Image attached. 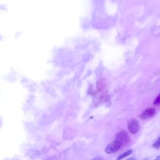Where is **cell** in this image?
I'll list each match as a JSON object with an SVG mask.
<instances>
[{
    "label": "cell",
    "mask_w": 160,
    "mask_h": 160,
    "mask_svg": "<svg viewBox=\"0 0 160 160\" xmlns=\"http://www.w3.org/2000/svg\"><path fill=\"white\" fill-rule=\"evenodd\" d=\"M122 146V144L118 141L114 140L113 142L109 143L105 148V152L108 154H111L116 152Z\"/></svg>",
    "instance_id": "1"
},
{
    "label": "cell",
    "mask_w": 160,
    "mask_h": 160,
    "mask_svg": "<svg viewBox=\"0 0 160 160\" xmlns=\"http://www.w3.org/2000/svg\"><path fill=\"white\" fill-rule=\"evenodd\" d=\"M128 128L131 133L135 134L139 129V122L135 118H132L128 122Z\"/></svg>",
    "instance_id": "2"
},
{
    "label": "cell",
    "mask_w": 160,
    "mask_h": 160,
    "mask_svg": "<svg viewBox=\"0 0 160 160\" xmlns=\"http://www.w3.org/2000/svg\"><path fill=\"white\" fill-rule=\"evenodd\" d=\"M115 140L119 141L122 146L126 144L129 141V137L127 132H126L125 131H121L116 134Z\"/></svg>",
    "instance_id": "3"
},
{
    "label": "cell",
    "mask_w": 160,
    "mask_h": 160,
    "mask_svg": "<svg viewBox=\"0 0 160 160\" xmlns=\"http://www.w3.org/2000/svg\"><path fill=\"white\" fill-rule=\"evenodd\" d=\"M154 112L155 109L154 108H148L141 113V114L140 115V118L143 119L149 118L154 114Z\"/></svg>",
    "instance_id": "4"
},
{
    "label": "cell",
    "mask_w": 160,
    "mask_h": 160,
    "mask_svg": "<svg viewBox=\"0 0 160 160\" xmlns=\"http://www.w3.org/2000/svg\"><path fill=\"white\" fill-rule=\"evenodd\" d=\"M131 152H132V151L131 150V149H129V150H128L127 151H126L125 152H124L123 154H121L117 159H123V158H124L125 157H127L128 156H129V155H130L131 154Z\"/></svg>",
    "instance_id": "5"
},
{
    "label": "cell",
    "mask_w": 160,
    "mask_h": 160,
    "mask_svg": "<svg viewBox=\"0 0 160 160\" xmlns=\"http://www.w3.org/2000/svg\"><path fill=\"white\" fill-rule=\"evenodd\" d=\"M152 146L154 148H159L160 146V137L156 141Z\"/></svg>",
    "instance_id": "6"
},
{
    "label": "cell",
    "mask_w": 160,
    "mask_h": 160,
    "mask_svg": "<svg viewBox=\"0 0 160 160\" xmlns=\"http://www.w3.org/2000/svg\"><path fill=\"white\" fill-rule=\"evenodd\" d=\"M153 104H154V105L160 104V93L159 94V95H158V96L156 97V98L155 99V100H154Z\"/></svg>",
    "instance_id": "7"
}]
</instances>
